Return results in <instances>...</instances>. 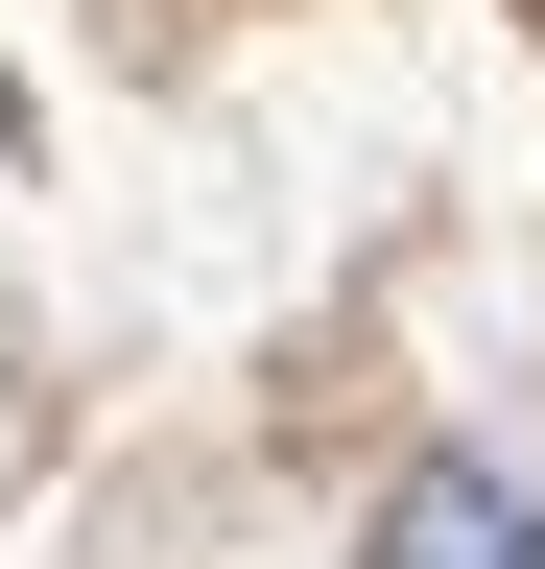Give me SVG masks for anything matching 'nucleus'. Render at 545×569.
Masks as SVG:
<instances>
[{
  "mask_svg": "<svg viewBox=\"0 0 545 569\" xmlns=\"http://www.w3.org/2000/svg\"><path fill=\"white\" fill-rule=\"evenodd\" d=\"M380 569H545V498L498 451H403L380 475Z\"/></svg>",
  "mask_w": 545,
  "mask_h": 569,
  "instance_id": "1",
  "label": "nucleus"
}]
</instances>
